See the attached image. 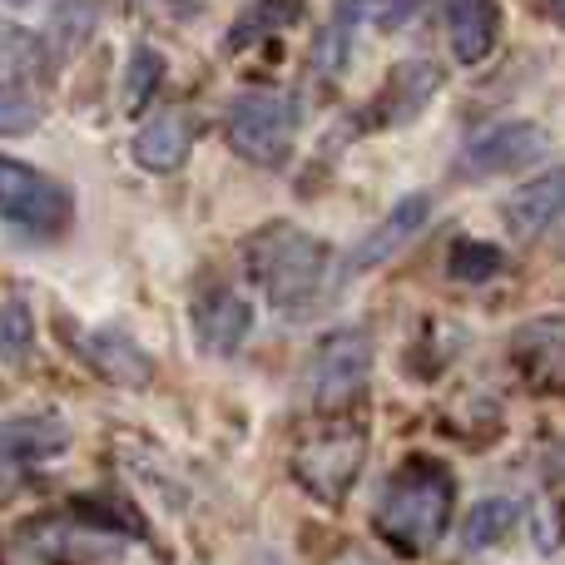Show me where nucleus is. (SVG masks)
I'll use <instances>...</instances> for the list:
<instances>
[{
    "mask_svg": "<svg viewBox=\"0 0 565 565\" xmlns=\"http://www.w3.org/2000/svg\"><path fill=\"white\" fill-rule=\"evenodd\" d=\"M189 149H194V119H189L184 109H164V115L149 119L135 135L129 154H135V164L149 169V174H174L189 159Z\"/></svg>",
    "mask_w": 565,
    "mask_h": 565,
    "instance_id": "4468645a",
    "label": "nucleus"
},
{
    "mask_svg": "<svg viewBox=\"0 0 565 565\" xmlns=\"http://www.w3.org/2000/svg\"><path fill=\"white\" fill-rule=\"evenodd\" d=\"M447 40L461 65H481L501 40L497 0H447Z\"/></svg>",
    "mask_w": 565,
    "mask_h": 565,
    "instance_id": "2eb2a0df",
    "label": "nucleus"
},
{
    "mask_svg": "<svg viewBox=\"0 0 565 565\" xmlns=\"http://www.w3.org/2000/svg\"><path fill=\"white\" fill-rule=\"evenodd\" d=\"M244 264H248V278L264 288L268 302H278V308H298V302H308L312 292L322 288L332 254H328L322 238L302 234V228L268 224L244 244Z\"/></svg>",
    "mask_w": 565,
    "mask_h": 565,
    "instance_id": "f03ea898",
    "label": "nucleus"
},
{
    "mask_svg": "<svg viewBox=\"0 0 565 565\" xmlns=\"http://www.w3.org/2000/svg\"><path fill=\"white\" fill-rule=\"evenodd\" d=\"M437 89H441V65H431V60H402L387 75V85H382V119L387 125H407V119H417L427 109V99Z\"/></svg>",
    "mask_w": 565,
    "mask_h": 565,
    "instance_id": "dca6fc26",
    "label": "nucleus"
},
{
    "mask_svg": "<svg viewBox=\"0 0 565 565\" xmlns=\"http://www.w3.org/2000/svg\"><path fill=\"white\" fill-rule=\"evenodd\" d=\"M427 218H431V199H427V194H407L387 218H382L377 228H372L367 238H362L358 248H352L348 278H358V274H367V268H377V264H387V258H397L402 248H407L412 238L427 228Z\"/></svg>",
    "mask_w": 565,
    "mask_h": 565,
    "instance_id": "9d476101",
    "label": "nucleus"
},
{
    "mask_svg": "<svg viewBox=\"0 0 565 565\" xmlns=\"http://www.w3.org/2000/svg\"><path fill=\"white\" fill-rule=\"evenodd\" d=\"M45 50L20 30H0V135H25L40 125Z\"/></svg>",
    "mask_w": 565,
    "mask_h": 565,
    "instance_id": "0eeeda50",
    "label": "nucleus"
},
{
    "mask_svg": "<svg viewBox=\"0 0 565 565\" xmlns=\"http://www.w3.org/2000/svg\"><path fill=\"white\" fill-rule=\"evenodd\" d=\"M70 441L65 422L60 417H15L0 427V447L15 451L20 461H40V457H55L60 447Z\"/></svg>",
    "mask_w": 565,
    "mask_h": 565,
    "instance_id": "a211bd4d",
    "label": "nucleus"
},
{
    "mask_svg": "<svg viewBox=\"0 0 565 565\" xmlns=\"http://www.w3.org/2000/svg\"><path fill=\"white\" fill-rule=\"evenodd\" d=\"M159 79H164V55L154 45H139L125 70V109H145L154 99Z\"/></svg>",
    "mask_w": 565,
    "mask_h": 565,
    "instance_id": "4be33fe9",
    "label": "nucleus"
},
{
    "mask_svg": "<svg viewBox=\"0 0 565 565\" xmlns=\"http://www.w3.org/2000/svg\"><path fill=\"white\" fill-rule=\"evenodd\" d=\"M546 149H551L546 129L531 125V119H511V125H497L471 139V145L461 149L457 169L467 179H501V174H516V169L546 159Z\"/></svg>",
    "mask_w": 565,
    "mask_h": 565,
    "instance_id": "6e6552de",
    "label": "nucleus"
},
{
    "mask_svg": "<svg viewBox=\"0 0 565 565\" xmlns=\"http://www.w3.org/2000/svg\"><path fill=\"white\" fill-rule=\"evenodd\" d=\"M25 467H30V461H20L15 451L0 447V501H10L20 487H25Z\"/></svg>",
    "mask_w": 565,
    "mask_h": 565,
    "instance_id": "a878e982",
    "label": "nucleus"
},
{
    "mask_svg": "<svg viewBox=\"0 0 565 565\" xmlns=\"http://www.w3.org/2000/svg\"><path fill=\"white\" fill-rule=\"evenodd\" d=\"M511 362L531 387H565V318H531L511 332Z\"/></svg>",
    "mask_w": 565,
    "mask_h": 565,
    "instance_id": "1a4fd4ad",
    "label": "nucleus"
},
{
    "mask_svg": "<svg viewBox=\"0 0 565 565\" xmlns=\"http://www.w3.org/2000/svg\"><path fill=\"white\" fill-rule=\"evenodd\" d=\"M521 507L511 497H487L477 501V507L467 511V521H461V546L467 551H491L497 541H507V531L516 526Z\"/></svg>",
    "mask_w": 565,
    "mask_h": 565,
    "instance_id": "6ab92c4d",
    "label": "nucleus"
},
{
    "mask_svg": "<svg viewBox=\"0 0 565 565\" xmlns=\"http://www.w3.org/2000/svg\"><path fill=\"white\" fill-rule=\"evenodd\" d=\"M501 268H507V254H501L497 244H481V238L457 244L447 258V274L457 282H487V278H497Z\"/></svg>",
    "mask_w": 565,
    "mask_h": 565,
    "instance_id": "412c9836",
    "label": "nucleus"
},
{
    "mask_svg": "<svg viewBox=\"0 0 565 565\" xmlns=\"http://www.w3.org/2000/svg\"><path fill=\"white\" fill-rule=\"evenodd\" d=\"M358 15H362V0H338L332 6L328 30L318 35V70L322 75H342L352 60V35H358Z\"/></svg>",
    "mask_w": 565,
    "mask_h": 565,
    "instance_id": "aec40b11",
    "label": "nucleus"
},
{
    "mask_svg": "<svg viewBox=\"0 0 565 565\" xmlns=\"http://www.w3.org/2000/svg\"><path fill=\"white\" fill-rule=\"evenodd\" d=\"M292 129H298V109L278 89H244L224 119L234 154L258 169H278L292 154Z\"/></svg>",
    "mask_w": 565,
    "mask_h": 565,
    "instance_id": "7ed1b4c3",
    "label": "nucleus"
},
{
    "mask_svg": "<svg viewBox=\"0 0 565 565\" xmlns=\"http://www.w3.org/2000/svg\"><path fill=\"white\" fill-rule=\"evenodd\" d=\"M70 214H75V204H70L65 184L40 174L35 164L0 159V218L10 228L30 238H55L70 228Z\"/></svg>",
    "mask_w": 565,
    "mask_h": 565,
    "instance_id": "20e7f679",
    "label": "nucleus"
},
{
    "mask_svg": "<svg viewBox=\"0 0 565 565\" xmlns=\"http://www.w3.org/2000/svg\"><path fill=\"white\" fill-rule=\"evenodd\" d=\"M302 10H308L302 0H254V6H248L244 15L234 20V30H228L224 45H228V50H248V45H258V40H268V35H278V30L298 25Z\"/></svg>",
    "mask_w": 565,
    "mask_h": 565,
    "instance_id": "f3484780",
    "label": "nucleus"
},
{
    "mask_svg": "<svg viewBox=\"0 0 565 565\" xmlns=\"http://www.w3.org/2000/svg\"><path fill=\"white\" fill-rule=\"evenodd\" d=\"M95 20H99V0H60L55 6V30L65 35L60 55H70V50L85 45L89 30H95Z\"/></svg>",
    "mask_w": 565,
    "mask_h": 565,
    "instance_id": "b1692460",
    "label": "nucleus"
},
{
    "mask_svg": "<svg viewBox=\"0 0 565 565\" xmlns=\"http://www.w3.org/2000/svg\"><path fill=\"white\" fill-rule=\"evenodd\" d=\"M332 565H377V561H372V556H362V551H342V556L332 561Z\"/></svg>",
    "mask_w": 565,
    "mask_h": 565,
    "instance_id": "bb28decb",
    "label": "nucleus"
},
{
    "mask_svg": "<svg viewBox=\"0 0 565 565\" xmlns=\"http://www.w3.org/2000/svg\"><path fill=\"white\" fill-rule=\"evenodd\" d=\"M417 10H422V0H372V20H377L382 30H402Z\"/></svg>",
    "mask_w": 565,
    "mask_h": 565,
    "instance_id": "393cba45",
    "label": "nucleus"
},
{
    "mask_svg": "<svg viewBox=\"0 0 565 565\" xmlns=\"http://www.w3.org/2000/svg\"><path fill=\"white\" fill-rule=\"evenodd\" d=\"M75 348H79V358H85L99 377L115 382V387H149V382H154L149 352L139 348V342L119 338V332H79Z\"/></svg>",
    "mask_w": 565,
    "mask_h": 565,
    "instance_id": "ddd939ff",
    "label": "nucleus"
},
{
    "mask_svg": "<svg viewBox=\"0 0 565 565\" xmlns=\"http://www.w3.org/2000/svg\"><path fill=\"white\" fill-rule=\"evenodd\" d=\"M556 467H561V471H565V447H561V451H556Z\"/></svg>",
    "mask_w": 565,
    "mask_h": 565,
    "instance_id": "c85d7f7f",
    "label": "nucleus"
},
{
    "mask_svg": "<svg viewBox=\"0 0 565 565\" xmlns=\"http://www.w3.org/2000/svg\"><path fill=\"white\" fill-rule=\"evenodd\" d=\"M362 461H367V437L358 427H342V431H322V437L302 441L292 451V477H298V487L312 501L342 507L362 477Z\"/></svg>",
    "mask_w": 565,
    "mask_h": 565,
    "instance_id": "423d86ee",
    "label": "nucleus"
},
{
    "mask_svg": "<svg viewBox=\"0 0 565 565\" xmlns=\"http://www.w3.org/2000/svg\"><path fill=\"white\" fill-rule=\"evenodd\" d=\"M248 328H254V302L238 298L234 288H214L194 302V332L204 342V352L228 358V352L244 348Z\"/></svg>",
    "mask_w": 565,
    "mask_h": 565,
    "instance_id": "f8f14e48",
    "label": "nucleus"
},
{
    "mask_svg": "<svg viewBox=\"0 0 565 565\" xmlns=\"http://www.w3.org/2000/svg\"><path fill=\"white\" fill-rule=\"evenodd\" d=\"M561 218H565V164L531 179V184H521L516 194L507 199V234L521 238V244L541 238L546 228H556Z\"/></svg>",
    "mask_w": 565,
    "mask_h": 565,
    "instance_id": "9b49d317",
    "label": "nucleus"
},
{
    "mask_svg": "<svg viewBox=\"0 0 565 565\" xmlns=\"http://www.w3.org/2000/svg\"><path fill=\"white\" fill-rule=\"evenodd\" d=\"M35 352V322L25 302H0V362H25Z\"/></svg>",
    "mask_w": 565,
    "mask_h": 565,
    "instance_id": "5701e85b",
    "label": "nucleus"
},
{
    "mask_svg": "<svg viewBox=\"0 0 565 565\" xmlns=\"http://www.w3.org/2000/svg\"><path fill=\"white\" fill-rule=\"evenodd\" d=\"M451 477L441 461L412 457L397 477L382 487V501L372 511V526L402 556H427L441 536H447L451 521Z\"/></svg>",
    "mask_w": 565,
    "mask_h": 565,
    "instance_id": "f257e3e1",
    "label": "nucleus"
},
{
    "mask_svg": "<svg viewBox=\"0 0 565 565\" xmlns=\"http://www.w3.org/2000/svg\"><path fill=\"white\" fill-rule=\"evenodd\" d=\"M546 10H551V15H556L561 25H565V0H546Z\"/></svg>",
    "mask_w": 565,
    "mask_h": 565,
    "instance_id": "cd10ccee",
    "label": "nucleus"
},
{
    "mask_svg": "<svg viewBox=\"0 0 565 565\" xmlns=\"http://www.w3.org/2000/svg\"><path fill=\"white\" fill-rule=\"evenodd\" d=\"M372 377V332L367 328H338L318 342L308 362V397L318 412H342L362 397Z\"/></svg>",
    "mask_w": 565,
    "mask_h": 565,
    "instance_id": "39448f33",
    "label": "nucleus"
}]
</instances>
